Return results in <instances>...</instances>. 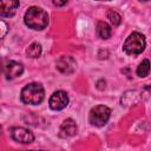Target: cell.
Segmentation results:
<instances>
[{"label": "cell", "mask_w": 151, "mask_h": 151, "mask_svg": "<svg viewBox=\"0 0 151 151\" xmlns=\"http://www.w3.org/2000/svg\"><path fill=\"white\" fill-rule=\"evenodd\" d=\"M45 98V90L39 83H31L22 87L20 99L27 105H39Z\"/></svg>", "instance_id": "7a4b0ae2"}, {"label": "cell", "mask_w": 151, "mask_h": 151, "mask_svg": "<svg viewBox=\"0 0 151 151\" xmlns=\"http://www.w3.org/2000/svg\"><path fill=\"white\" fill-rule=\"evenodd\" d=\"M145 46H146L145 37L139 32H132L124 41L123 50L125 53L130 55H137L145 50Z\"/></svg>", "instance_id": "3957f363"}, {"label": "cell", "mask_w": 151, "mask_h": 151, "mask_svg": "<svg viewBox=\"0 0 151 151\" xmlns=\"http://www.w3.org/2000/svg\"><path fill=\"white\" fill-rule=\"evenodd\" d=\"M2 72L6 77V79H14L17 77H20L24 72V65L19 61L8 60L2 65Z\"/></svg>", "instance_id": "8992f818"}, {"label": "cell", "mask_w": 151, "mask_h": 151, "mask_svg": "<svg viewBox=\"0 0 151 151\" xmlns=\"http://www.w3.org/2000/svg\"><path fill=\"white\" fill-rule=\"evenodd\" d=\"M76 66H77V63L71 55H61L55 63L57 70L64 74L73 73L76 71Z\"/></svg>", "instance_id": "ba28073f"}, {"label": "cell", "mask_w": 151, "mask_h": 151, "mask_svg": "<svg viewBox=\"0 0 151 151\" xmlns=\"http://www.w3.org/2000/svg\"><path fill=\"white\" fill-rule=\"evenodd\" d=\"M139 1H144V2H146V1H149V0H139Z\"/></svg>", "instance_id": "ffe728a7"}, {"label": "cell", "mask_w": 151, "mask_h": 151, "mask_svg": "<svg viewBox=\"0 0 151 151\" xmlns=\"http://www.w3.org/2000/svg\"><path fill=\"white\" fill-rule=\"evenodd\" d=\"M7 32H8V25L0 19V39H2L7 34Z\"/></svg>", "instance_id": "2e32d148"}, {"label": "cell", "mask_w": 151, "mask_h": 151, "mask_svg": "<svg viewBox=\"0 0 151 151\" xmlns=\"http://www.w3.org/2000/svg\"><path fill=\"white\" fill-rule=\"evenodd\" d=\"M111 117V109L105 105H97L88 113V122L94 126H104Z\"/></svg>", "instance_id": "277c9868"}, {"label": "cell", "mask_w": 151, "mask_h": 151, "mask_svg": "<svg viewBox=\"0 0 151 151\" xmlns=\"http://www.w3.org/2000/svg\"><path fill=\"white\" fill-rule=\"evenodd\" d=\"M41 51H42V48H41V45L39 42H32L27 47L26 53L29 58H39L41 54Z\"/></svg>", "instance_id": "4fadbf2b"}, {"label": "cell", "mask_w": 151, "mask_h": 151, "mask_svg": "<svg viewBox=\"0 0 151 151\" xmlns=\"http://www.w3.org/2000/svg\"><path fill=\"white\" fill-rule=\"evenodd\" d=\"M139 100H140L139 92L136 91V90H130V91H126L123 94V97L120 99V103L124 106H132V105H136Z\"/></svg>", "instance_id": "8fae6325"}, {"label": "cell", "mask_w": 151, "mask_h": 151, "mask_svg": "<svg viewBox=\"0 0 151 151\" xmlns=\"http://www.w3.org/2000/svg\"><path fill=\"white\" fill-rule=\"evenodd\" d=\"M66 2H67V0H53V4L58 7H61V6L66 5Z\"/></svg>", "instance_id": "e0dca14e"}, {"label": "cell", "mask_w": 151, "mask_h": 151, "mask_svg": "<svg viewBox=\"0 0 151 151\" xmlns=\"http://www.w3.org/2000/svg\"><path fill=\"white\" fill-rule=\"evenodd\" d=\"M11 136L15 142L21 144H31L34 140V134L28 129H25V127H19V126L12 127Z\"/></svg>", "instance_id": "52a82bcc"}, {"label": "cell", "mask_w": 151, "mask_h": 151, "mask_svg": "<svg viewBox=\"0 0 151 151\" xmlns=\"http://www.w3.org/2000/svg\"><path fill=\"white\" fill-rule=\"evenodd\" d=\"M77 133V124L72 118H67L65 119L59 129V136L63 138H68L72 137Z\"/></svg>", "instance_id": "30bf717a"}, {"label": "cell", "mask_w": 151, "mask_h": 151, "mask_svg": "<svg viewBox=\"0 0 151 151\" xmlns=\"http://www.w3.org/2000/svg\"><path fill=\"white\" fill-rule=\"evenodd\" d=\"M97 1H110V0H97Z\"/></svg>", "instance_id": "d6986e66"}, {"label": "cell", "mask_w": 151, "mask_h": 151, "mask_svg": "<svg viewBox=\"0 0 151 151\" xmlns=\"http://www.w3.org/2000/svg\"><path fill=\"white\" fill-rule=\"evenodd\" d=\"M106 17H107L109 21L111 22V25H113V26H118V25H120V22H122V17H120V14L117 13L116 11H113V9L107 11Z\"/></svg>", "instance_id": "9a60e30c"}, {"label": "cell", "mask_w": 151, "mask_h": 151, "mask_svg": "<svg viewBox=\"0 0 151 151\" xmlns=\"http://www.w3.org/2000/svg\"><path fill=\"white\" fill-rule=\"evenodd\" d=\"M68 96L65 91L63 90H59V91H55L51 97H50V100H48V104H50V107L51 110L53 111H60V110H64L67 105H68Z\"/></svg>", "instance_id": "5b68a950"}, {"label": "cell", "mask_w": 151, "mask_h": 151, "mask_svg": "<svg viewBox=\"0 0 151 151\" xmlns=\"http://www.w3.org/2000/svg\"><path fill=\"white\" fill-rule=\"evenodd\" d=\"M1 133H2V127L0 126V134H1Z\"/></svg>", "instance_id": "ac0fdd59"}, {"label": "cell", "mask_w": 151, "mask_h": 151, "mask_svg": "<svg viewBox=\"0 0 151 151\" xmlns=\"http://www.w3.org/2000/svg\"><path fill=\"white\" fill-rule=\"evenodd\" d=\"M24 21L25 25L28 26L29 28L35 31H41L46 28V26L48 25V14L45 9L33 6L26 11Z\"/></svg>", "instance_id": "6da1fadb"}, {"label": "cell", "mask_w": 151, "mask_h": 151, "mask_svg": "<svg viewBox=\"0 0 151 151\" xmlns=\"http://www.w3.org/2000/svg\"><path fill=\"white\" fill-rule=\"evenodd\" d=\"M19 0H0V17L9 18L17 13Z\"/></svg>", "instance_id": "9c48e42d"}, {"label": "cell", "mask_w": 151, "mask_h": 151, "mask_svg": "<svg viewBox=\"0 0 151 151\" xmlns=\"http://www.w3.org/2000/svg\"><path fill=\"white\" fill-rule=\"evenodd\" d=\"M97 34L101 39H109L112 35V28L107 22L98 21L97 22Z\"/></svg>", "instance_id": "7c38bea8"}, {"label": "cell", "mask_w": 151, "mask_h": 151, "mask_svg": "<svg viewBox=\"0 0 151 151\" xmlns=\"http://www.w3.org/2000/svg\"><path fill=\"white\" fill-rule=\"evenodd\" d=\"M150 72V61L147 59H144L137 67V76L140 78H145L149 76Z\"/></svg>", "instance_id": "5bb4252c"}]
</instances>
